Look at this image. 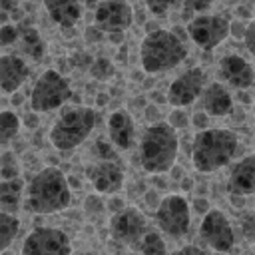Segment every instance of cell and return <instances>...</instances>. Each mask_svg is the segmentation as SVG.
I'll use <instances>...</instances> for the list:
<instances>
[{
    "instance_id": "7c38bea8",
    "label": "cell",
    "mask_w": 255,
    "mask_h": 255,
    "mask_svg": "<svg viewBox=\"0 0 255 255\" xmlns=\"http://www.w3.org/2000/svg\"><path fill=\"white\" fill-rule=\"evenodd\" d=\"M94 24L102 32H124L133 24V8L126 0H104L94 10Z\"/></svg>"
},
{
    "instance_id": "7402d4cb",
    "label": "cell",
    "mask_w": 255,
    "mask_h": 255,
    "mask_svg": "<svg viewBox=\"0 0 255 255\" xmlns=\"http://www.w3.org/2000/svg\"><path fill=\"white\" fill-rule=\"evenodd\" d=\"M20 46H22V52L28 58H32L34 62H40L44 56V50H46V44H44L40 32L32 26H20Z\"/></svg>"
},
{
    "instance_id": "f907efd6",
    "label": "cell",
    "mask_w": 255,
    "mask_h": 255,
    "mask_svg": "<svg viewBox=\"0 0 255 255\" xmlns=\"http://www.w3.org/2000/svg\"><path fill=\"white\" fill-rule=\"evenodd\" d=\"M20 102H22V98H20V94H16V96L12 98V104L16 106V104H20Z\"/></svg>"
},
{
    "instance_id": "d590c367",
    "label": "cell",
    "mask_w": 255,
    "mask_h": 255,
    "mask_svg": "<svg viewBox=\"0 0 255 255\" xmlns=\"http://www.w3.org/2000/svg\"><path fill=\"white\" fill-rule=\"evenodd\" d=\"M126 207H128V205H126V201H124L118 193H116V195H110V199H108V203H106V209H108V211H112L114 215H116V213H120V211H124Z\"/></svg>"
},
{
    "instance_id": "74e56055",
    "label": "cell",
    "mask_w": 255,
    "mask_h": 255,
    "mask_svg": "<svg viewBox=\"0 0 255 255\" xmlns=\"http://www.w3.org/2000/svg\"><path fill=\"white\" fill-rule=\"evenodd\" d=\"M161 199H163V197H159V191H157V189H149V191L143 193V201H145L147 207H151V209H157L159 203H161Z\"/></svg>"
},
{
    "instance_id": "3957f363",
    "label": "cell",
    "mask_w": 255,
    "mask_h": 255,
    "mask_svg": "<svg viewBox=\"0 0 255 255\" xmlns=\"http://www.w3.org/2000/svg\"><path fill=\"white\" fill-rule=\"evenodd\" d=\"M239 149V137L227 128H209L197 131L191 143V161L197 171L211 173L227 165Z\"/></svg>"
},
{
    "instance_id": "6da1fadb",
    "label": "cell",
    "mask_w": 255,
    "mask_h": 255,
    "mask_svg": "<svg viewBox=\"0 0 255 255\" xmlns=\"http://www.w3.org/2000/svg\"><path fill=\"white\" fill-rule=\"evenodd\" d=\"M72 203V185L60 167H44L26 183L24 209L34 215H52Z\"/></svg>"
},
{
    "instance_id": "4dcf8cb0",
    "label": "cell",
    "mask_w": 255,
    "mask_h": 255,
    "mask_svg": "<svg viewBox=\"0 0 255 255\" xmlns=\"http://www.w3.org/2000/svg\"><path fill=\"white\" fill-rule=\"evenodd\" d=\"M20 40V26L16 24H2L0 26V46L8 48Z\"/></svg>"
},
{
    "instance_id": "f546056e",
    "label": "cell",
    "mask_w": 255,
    "mask_h": 255,
    "mask_svg": "<svg viewBox=\"0 0 255 255\" xmlns=\"http://www.w3.org/2000/svg\"><path fill=\"white\" fill-rule=\"evenodd\" d=\"M239 227L247 241H255V211H243L239 215Z\"/></svg>"
},
{
    "instance_id": "9a60e30c",
    "label": "cell",
    "mask_w": 255,
    "mask_h": 255,
    "mask_svg": "<svg viewBox=\"0 0 255 255\" xmlns=\"http://www.w3.org/2000/svg\"><path fill=\"white\" fill-rule=\"evenodd\" d=\"M217 76L235 90H247L255 82V72L251 64L237 54H229L219 60Z\"/></svg>"
},
{
    "instance_id": "d4e9b609",
    "label": "cell",
    "mask_w": 255,
    "mask_h": 255,
    "mask_svg": "<svg viewBox=\"0 0 255 255\" xmlns=\"http://www.w3.org/2000/svg\"><path fill=\"white\" fill-rule=\"evenodd\" d=\"M141 255H167V243L157 231H147L139 241Z\"/></svg>"
},
{
    "instance_id": "ee69618b",
    "label": "cell",
    "mask_w": 255,
    "mask_h": 255,
    "mask_svg": "<svg viewBox=\"0 0 255 255\" xmlns=\"http://www.w3.org/2000/svg\"><path fill=\"white\" fill-rule=\"evenodd\" d=\"M36 114H38V112H32V114L26 116V120H24V122H26V128H30V129H36V128H38V116H36Z\"/></svg>"
},
{
    "instance_id": "603a6c76",
    "label": "cell",
    "mask_w": 255,
    "mask_h": 255,
    "mask_svg": "<svg viewBox=\"0 0 255 255\" xmlns=\"http://www.w3.org/2000/svg\"><path fill=\"white\" fill-rule=\"evenodd\" d=\"M22 128V120L18 118V114L10 112V110H2L0 114V143L2 147H8L10 141L18 135Z\"/></svg>"
},
{
    "instance_id": "277c9868",
    "label": "cell",
    "mask_w": 255,
    "mask_h": 255,
    "mask_svg": "<svg viewBox=\"0 0 255 255\" xmlns=\"http://www.w3.org/2000/svg\"><path fill=\"white\" fill-rule=\"evenodd\" d=\"M187 58L183 40L165 28L151 30L143 36L139 46V62L147 74H161L179 66Z\"/></svg>"
},
{
    "instance_id": "30bf717a",
    "label": "cell",
    "mask_w": 255,
    "mask_h": 255,
    "mask_svg": "<svg viewBox=\"0 0 255 255\" xmlns=\"http://www.w3.org/2000/svg\"><path fill=\"white\" fill-rule=\"evenodd\" d=\"M199 239L217 253H227L235 245V231L227 215L219 209H209L199 223Z\"/></svg>"
},
{
    "instance_id": "83f0119b",
    "label": "cell",
    "mask_w": 255,
    "mask_h": 255,
    "mask_svg": "<svg viewBox=\"0 0 255 255\" xmlns=\"http://www.w3.org/2000/svg\"><path fill=\"white\" fill-rule=\"evenodd\" d=\"M114 74H116V68H114L112 60H108V58H104V56L96 58V60L92 62V66H90V76H92L94 80L104 82V80H110Z\"/></svg>"
},
{
    "instance_id": "ffe728a7",
    "label": "cell",
    "mask_w": 255,
    "mask_h": 255,
    "mask_svg": "<svg viewBox=\"0 0 255 255\" xmlns=\"http://www.w3.org/2000/svg\"><path fill=\"white\" fill-rule=\"evenodd\" d=\"M44 8L60 28H74L82 18L80 0H44Z\"/></svg>"
},
{
    "instance_id": "816d5d0a",
    "label": "cell",
    "mask_w": 255,
    "mask_h": 255,
    "mask_svg": "<svg viewBox=\"0 0 255 255\" xmlns=\"http://www.w3.org/2000/svg\"><path fill=\"white\" fill-rule=\"evenodd\" d=\"M253 116H255V100H253Z\"/></svg>"
},
{
    "instance_id": "5b68a950",
    "label": "cell",
    "mask_w": 255,
    "mask_h": 255,
    "mask_svg": "<svg viewBox=\"0 0 255 255\" xmlns=\"http://www.w3.org/2000/svg\"><path fill=\"white\" fill-rule=\"evenodd\" d=\"M96 122H98V114L94 108L88 106L68 108L58 116V120L52 126L50 143L62 153L72 151L90 137L92 129L96 128Z\"/></svg>"
},
{
    "instance_id": "bcb514c9",
    "label": "cell",
    "mask_w": 255,
    "mask_h": 255,
    "mask_svg": "<svg viewBox=\"0 0 255 255\" xmlns=\"http://www.w3.org/2000/svg\"><path fill=\"white\" fill-rule=\"evenodd\" d=\"M191 187H193V181H191V179L185 175V177L181 179V189H183V191H189Z\"/></svg>"
},
{
    "instance_id": "4316f807",
    "label": "cell",
    "mask_w": 255,
    "mask_h": 255,
    "mask_svg": "<svg viewBox=\"0 0 255 255\" xmlns=\"http://www.w3.org/2000/svg\"><path fill=\"white\" fill-rule=\"evenodd\" d=\"M211 4L213 0H181V18L189 22L199 14H207Z\"/></svg>"
},
{
    "instance_id": "2e32d148",
    "label": "cell",
    "mask_w": 255,
    "mask_h": 255,
    "mask_svg": "<svg viewBox=\"0 0 255 255\" xmlns=\"http://www.w3.org/2000/svg\"><path fill=\"white\" fill-rule=\"evenodd\" d=\"M227 191L233 197L255 195V153L245 155L233 165L227 177Z\"/></svg>"
},
{
    "instance_id": "ac0fdd59",
    "label": "cell",
    "mask_w": 255,
    "mask_h": 255,
    "mask_svg": "<svg viewBox=\"0 0 255 255\" xmlns=\"http://www.w3.org/2000/svg\"><path fill=\"white\" fill-rule=\"evenodd\" d=\"M30 76L28 64L16 54L0 56V88L4 94H16Z\"/></svg>"
},
{
    "instance_id": "8992f818",
    "label": "cell",
    "mask_w": 255,
    "mask_h": 255,
    "mask_svg": "<svg viewBox=\"0 0 255 255\" xmlns=\"http://www.w3.org/2000/svg\"><path fill=\"white\" fill-rule=\"evenodd\" d=\"M70 98H72L70 82L60 72L46 70L36 80V84L28 96V102H30L32 112L42 114V112H54V110L62 108Z\"/></svg>"
},
{
    "instance_id": "ab89813d",
    "label": "cell",
    "mask_w": 255,
    "mask_h": 255,
    "mask_svg": "<svg viewBox=\"0 0 255 255\" xmlns=\"http://www.w3.org/2000/svg\"><path fill=\"white\" fill-rule=\"evenodd\" d=\"M145 120L147 122H151V124H157V122H161V118H159V108L157 106H153V104H149L147 108H145Z\"/></svg>"
},
{
    "instance_id": "52a82bcc",
    "label": "cell",
    "mask_w": 255,
    "mask_h": 255,
    "mask_svg": "<svg viewBox=\"0 0 255 255\" xmlns=\"http://www.w3.org/2000/svg\"><path fill=\"white\" fill-rule=\"evenodd\" d=\"M155 223L165 235L173 239L183 237L189 231V223H191L189 201L177 193L165 195L159 207L155 209Z\"/></svg>"
},
{
    "instance_id": "f1b7e54d",
    "label": "cell",
    "mask_w": 255,
    "mask_h": 255,
    "mask_svg": "<svg viewBox=\"0 0 255 255\" xmlns=\"http://www.w3.org/2000/svg\"><path fill=\"white\" fill-rule=\"evenodd\" d=\"M116 145L110 141H104V139H98L96 143H94V147H92V151H94V155H96V159H100V161H120V155L116 153V149H114Z\"/></svg>"
},
{
    "instance_id": "5bb4252c",
    "label": "cell",
    "mask_w": 255,
    "mask_h": 255,
    "mask_svg": "<svg viewBox=\"0 0 255 255\" xmlns=\"http://www.w3.org/2000/svg\"><path fill=\"white\" fill-rule=\"evenodd\" d=\"M88 179L96 191L116 195L124 187V167L120 161H96L88 167Z\"/></svg>"
},
{
    "instance_id": "b9f144b4",
    "label": "cell",
    "mask_w": 255,
    "mask_h": 255,
    "mask_svg": "<svg viewBox=\"0 0 255 255\" xmlns=\"http://www.w3.org/2000/svg\"><path fill=\"white\" fill-rule=\"evenodd\" d=\"M245 32H247V26L245 24H239V22H231V36L241 40L245 38Z\"/></svg>"
},
{
    "instance_id": "60d3db41",
    "label": "cell",
    "mask_w": 255,
    "mask_h": 255,
    "mask_svg": "<svg viewBox=\"0 0 255 255\" xmlns=\"http://www.w3.org/2000/svg\"><path fill=\"white\" fill-rule=\"evenodd\" d=\"M175 255H207V251L201 249V247H197V245H185Z\"/></svg>"
},
{
    "instance_id": "44dd1931",
    "label": "cell",
    "mask_w": 255,
    "mask_h": 255,
    "mask_svg": "<svg viewBox=\"0 0 255 255\" xmlns=\"http://www.w3.org/2000/svg\"><path fill=\"white\" fill-rule=\"evenodd\" d=\"M24 193L26 183L22 177L16 179H2L0 181V211L16 215L20 207H24Z\"/></svg>"
},
{
    "instance_id": "c3c4849f",
    "label": "cell",
    "mask_w": 255,
    "mask_h": 255,
    "mask_svg": "<svg viewBox=\"0 0 255 255\" xmlns=\"http://www.w3.org/2000/svg\"><path fill=\"white\" fill-rule=\"evenodd\" d=\"M169 171L173 173V177H175V179H183V175H181V169H179L177 165H173V167H171Z\"/></svg>"
},
{
    "instance_id": "d6a6232c",
    "label": "cell",
    "mask_w": 255,
    "mask_h": 255,
    "mask_svg": "<svg viewBox=\"0 0 255 255\" xmlns=\"http://www.w3.org/2000/svg\"><path fill=\"white\" fill-rule=\"evenodd\" d=\"M167 124H169L173 129H185V128L189 126V118H187V114H185L181 108H173V112H171L169 118H167Z\"/></svg>"
},
{
    "instance_id": "cb8c5ba5",
    "label": "cell",
    "mask_w": 255,
    "mask_h": 255,
    "mask_svg": "<svg viewBox=\"0 0 255 255\" xmlns=\"http://www.w3.org/2000/svg\"><path fill=\"white\" fill-rule=\"evenodd\" d=\"M20 231V219L12 213L0 211V251H8Z\"/></svg>"
},
{
    "instance_id": "e575fe53",
    "label": "cell",
    "mask_w": 255,
    "mask_h": 255,
    "mask_svg": "<svg viewBox=\"0 0 255 255\" xmlns=\"http://www.w3.org/2000/svg\"><path fill=\"white\" fill-rule=\"evenodd\" d=\"M191 126H193L197 131L209 129V114H207V112H195V114L191 116Z\"/></svg>"
},
{
    "instance_id": "e0dca14e",
    "label": "cell",
    "mask_w": 255,
    "mask_h": 255,
    "mask_svg": "<svg viewBox=\"0 0 255 255\" xmlns=\"http://www.w3.org/2000/svg\"><path fill=\"white\" fill-rule=\"evenodd\" d=\"M108 135L118 149H131L137 141L135 122L128 110H116L108 118Z\"/></svg>"
},
{
    "instance_id": "9c48e42d",
    "label": "cell",
    "mask_w": 255,
    "mask_h": 255,
    "mask_svg": "<svg viewBox=\"0 0 255 255\" xmlns=\"http://www.w3.org/2000/svg\"><path fill=\"white\" fill-rule=\"evenodd\" d=\"M20 255H72V241L58 227H34L22 241Z\"/></svg>"
},
{
    "instance_id": "8fae6325",
    "label": "cell",
    "mask_w": 255,
    "mask_h": 255,
    "mask_svg": "<svg viewBox=\"0 0 255 255\" xmlns=\"http://www.w3.org/2000/svg\"><path fill=\"white\" fill-rule=\"evenodd\" d=\"M205 88V72L199 66H193L189 70H185L183 74H179L167 88V104L171 108H185L189 104H193L197 100V96H201Z\"/></svg>"
},
{
    "instance_id": "836d02e7",
    "label": "cell",
    "mask_w": 255,
    "mask_h": 255,
    "mask_svg": "<svg viewBox=\"0 0 255 255\" xmlns=\"http://www.w3.org/2000/svg\"><path fill=\"white\" fill-rule=\"evenodd\" d=\"M84 209H86L88 215H100L106 209V203L100 195H88L86 201H84Z\"/></svg>"
},
{
    "instance_id": "8d00e7d4",
    "label": "cell",
    "mask_w": 255,
    "mask_h": 255,
    "mask_svg": "<svg viewBox=\"0 0 255 255\" xmlns=\"http://www.w3.org/2000/svg\"><path fill=\"white\" fill-rule=\"evenodd\" d=\"M245 48L249 50V54L255 58V22L247 26V32H245Z\"/></svg>"
},
{
    "instance_id": "484cf974",
    "label": "cell",
    "mask_w": 255,
    "mask_h": 255,
    "mask_svg": "<svg viewBox=\"0 0 255 255\" xmlns=\"http://www.w3.org/2000/svg\"><path fill=\"white\" fill-rule=\"evenodd\" d=\"M20 173H22V169H20L16 153L4 149L0 155V177L2 179H16V177H20Z\"/></svg>"
},
{
    "instance_id": "d6986e66",
    "label": "cell",
    "mask_w": 255,
    "mask_h": 255,
    "mask_svg": "<svg viewBox=\"0 0 255 255\" xmlns=\"http://www.w3.org/2000/svg\"><path fill=\"white\" fill-rule=\"evenodd\" d=\"M203 110L213 118L231 116L233 114V98H231L229 90L219 82L209 84L207 90L203 92Z\"/></svg>"
},
{
    "instance_id": "7bdbcfd3",
    "label": "cell",
    "mask_w": 255,
    "mask_h": 255,
    "mask_svg": "<svg viewBox=\"0 0 255 255\" xmlns=\"http://www.w3.org/2000/svg\"><path fill=\"white\" fill-rule=\"evenodd\" d=\"M193 211L201 213V217L209 211V201L207 199H193Z\"/></svg>"
},
{
    "instance_id": "1f68e13d",
    "label": "cell",
    "mask_w": 255,
    "mask_h": 255,
    "mask_svg": "<svg viewBox=\"0 0 255 255\" xmlns=\"http://www.w3.org/2000/svg\"><path fill=\"white\" fill-rule=\"evenodd\" d=\"M175 4H177V0H145L147 10L157 18H165Z\"/></svg>"
},
{
    "instance_id": "7dc6e473",
    "label": "cell",
    "mask_w": 255,
    "mask_h": 255,
    "mask_svg": "<svg viewBox=\"0 0 255 255\" xmlns=\"http://www.w3.org/2000/svg\"><path fill=\"white\" fill-rule=\"evenodd\" d=\"M96 100H98V102H96L98 106H104V104L108 102V94H98V96H96Z\"/></svg>"
},
{
    "instance_id": "7a4b0ae2",
    "label": "cell",
    "mask_w": 255,
    "mask_h": 255,
    "mask_svg": "<svg viewBox=\"0 0 255 255\" xmlns=\"http://www.w3.org/2000/svg\"><path fill=\"white\" fill-rule=\"evenodd\" d=\"M139 163L149 173H165L175 165L179 151L177 129H173L167 122L149 124L139 137L137 143Z\"/></svg>"
},
{
    "instance_id": "ba28073f",
    "label": "cell",
    "mask_w": 255,
    "mask_h": 255,
    "mask_svg": "<svg viewBox=\"0 0 255 255\" xmlns=\"http://www.w3.org/2000/svg\"><path fill=\"white\" fill-rule=\"evenodd\" d=\"M185 32L201 50H213L231 36V22L221 14H199L187 22Z\"/></svg>"
},
{
    "instance_id": "4fadbf2b",
    "label": "cell",
    "mask_w": 255,
    "mask_h": 255,
    "mask_svg": "<svg viewBox=\"0 0 255 255\" xmlns=\"http://www.w3.org/2000/svg\"><path fill=\"white\" fill-rule=\"evenodd\" d=\"M145 227H147V221L143 213L135 207H126L124 211L116 213L110 221L112 237L126 245H133L135 241H141V237L147 233Z\"/></svg>"
},
{
    "instance_id": "681fc988",
    "label": "cell",
    "mask_w": 255,
    "mask_h": 255,
    "mask_svg": "<svg viewBox=\"0 0 255 255\" xmlns=\"http://www.w3.org/2000/svg\"><path fill=\"white\" fill-rule=\"evenodd\" d=\"M100 2H104V0H86V6H88V8H94V10H96Z\"/></svg>"
},
{
    "instance_id": "f6af8a7d",
    "label": "cell",
    "mask_w": 255,
    "mask_h": 255,
    "mask_svg": "<svg viewBox=\"0 0 255 255\" xmlns=\"http://www.w3.org/2000/svg\"><path fill=\"white\" fill-rule=\"evenodd\" d=\"M108 40L112 44H122L124 42V32H112V34H108Z\"/></svg>"
},
{
    "instance_id": "f35d334b",
    "label": "cell",
    "mask_w": 255,
    "mask_h": 255,
    "mask_svg": "<svg viewBox=\"0 0 255 255\" xmlns=\"http://www.w3.org/2000/svg\"><path fill=\"white\" fill-rule=\"evenodd\" d=\"M102 40H104V32L98 26H90L86 30V42L88 44H96V42H102Z\"/></svg>"
}]
</instances>
